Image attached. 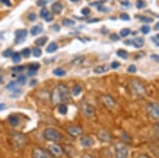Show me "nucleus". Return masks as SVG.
Here are the masks:
<instances>
[{"instance_id":"36","label":"nucleus","mask_w":159,"mask_h":158,"mask_svg":"<svg viewBox=\"0 0 159 158\" xmlns=\"http://www.w3.org/2000/svg\"><path fill=\"white\" fill-rule=\"evenodd\" d=\"M136 7H137V9H143V7H145V2L143 1V0H137Z\"/></svg>"},{"instance_id":"15","label":"nucleus","mask_w":159,"mask_h":158,"mask_svg":"<svg viewBox=\"0 0 159 158\" xmlns=\"http://www.w3.org/2000/svg\"><path fill=\"white\" fill-rule=\"evenodd\" d=\"M51 11L54 14H60L63 11V4L61 2H54V3L51 6Z\"/></svg>"},{"instance_id":"63","label":"nucleus","mask_w":159,"mask_h":158,"mask_svg":"<svg viewBox=\"0 0 159 158\" xmlns=\"http://www.w3.org/2000/svg\"><path fill=\"white\" fill-rule=\"evenodd\" d=\"M156 39H159V34H157V36H156Z\"/></svg>"},{"instance_id":"29","label":"nucleus","mask_w":159,"mask_h":158,"mask_svg":"<svg viewBox=\"0 0 159 158\" xmlns=\"http://www.w3.org/2000/svg\"><path fill=\"white\" fill-rule=\"evenodd\" d=\"M32 53H33V56H35V57H40L42 56V50H40V48H33V50H32Z\"/></svg>"},{"instance_id":"32","label":"nucleus","mask_w":159,"mask_h":158,"mask_svg":"<svg viewBox=\"0 0 159 158\" xmlns=\"http://www.w3.org/2000/svg\"><path fill=\"white\" fill-rule=\"evenodd\" d=\"M31 52H32V51H31L30 48H25V49L21 51V54H20V55H22L24 57H29Z\"/></svg>"},{"instance_id":"47","label":"nucleus","mask_w":159,"mask_h":158,"mask_svg":"<svg viewBox=\"0 0 159 158\" xmlns=\"http://www.w3.org/2000/svg\"><path fill=\"white\" fill-rule=\"evenodd\" d=\"M28 18H29V20H31V21H33V20L36 19V14L31 13V14H29V16H28Z\"/></svg>"},{"instance_id":"49","label":"nucleus","mask_w":159,"mask_h":158,"mask_svg":"<svg viewBox=\"0 0 159 158\" xmlns=\"http://www.w3.org/2000/svg\"><path fill=\"white\" fill-rule=\"evenodd\" d=\"M0 2L7 7H11V1L10 0H0Z\"/></svg>"},{"instance_id":"14","label":"nucleus","mask_w":159,"mask_h":158,"mask_svg":"<svg viewBox=\"0 0 159 158\" xmlns=\"http://www.w3.org/2000/svg\"><path fill=\"white\" fill-rule=\"evenodd\" d=\"M80 143L84 147H90L93 144V140L89 136H82L81 139H80Z\"/></svg>"},{"instance_id":"64","label":"nucleus","mask_w":159,"mask_h":158,"mask_svg":"<svg viewBox=\"0 0 159 158\" xmlns=\"http://www.w3.org/2000/svg\"><path fill=\"white\" fill-rule=\"evenodd\" d=\"M1 82H2V78L0 76V84H1Z\"/></svg>"},{"instance_id":"20","label":"nucleus","mask_w":159,"mask_h":158,"mask_svg":"<svg viewBox=\"0 0 159 158\" xmlns=\"http://www.w3.org/2000/svg\"><path fill=\"white\" fill-rule=\"evenodd\" d=\"M18 84H17L15 81H13V82H10L6 86V88L7 89V90H11V91H16L18 90Z\"/></svg>"},{"instance_id":"19","label":"nucleus","mask_w":159,"mask_h":158,"mask_svg":"<svg viewBox=\"0 0 159 158\" xmlns=\"http://www.w3.org/2000/svg\"><path fill=\"white\" fill-rule=\"evenodd\" d=\"M57 48H58L57 44L54 43V42H52V43H50V44L48 45V47H47V49H46V51H47L48 53H53V52H55V51L57 50Z\"/></svg>"},{"instance_id":"10","label":"nucleus","mask_w":159,"mask_h":158,"mask_svg":"<svg viewBox=\"0 0 159 158\" xmlns=\"http://www.w3.org/2000/svg\"><path fill=\"white\" fill-rule=\"evenodd\" d=\"M102 101H103L104 105L108 108H114L116 106V101H115V99L111 96H103L102 97Z\"/></svg>"},{"instance_id":"52","label":"nucleus","mask_w":159,"mask_h":158,"mask_svg":"<svg viewBox=\"0 0 159 158\" xmlns=\"http://www.w3.org/2000/svg\"><path fill=\"white\" fill-rule=\"evenodd\" d=\"M36 74V71H32V70H28V75L29 76H33Z\"/></svg>"},{"instance_id":"16","label":"nucleus","mask_w":159,"mask_h":158,"mask_svg":"<svg viewBox=\"0 0 159 158\" xmlns=\"http://www.w3.org/2000/svg\"><path fill=\"white\" fill-rule=\"evenodd\" d=\"M107 70H108V67H107L106 65H100V66H97V67L94 68L93 72L96 73V74H102V73L106 72Z\"/></svg>"},{"instance_id":"24","label":"nucleus","mask_w":159,"mask_h":158,"mask_svg":"<svg viewBox=\"0 0 159 158\" xmlns=\"http://www.w3.org/2000/svg\"><path fill=\"white\" fill-rule=\"evenodd\" d=\"M53 74L56 76H64L66 74V71L61 69V68H56V69L53 70Z\"/></svg>"},{"instance_id":"1","label":"nucleus","mask_w":159,"mask_h":158,"mask_svg":"<svg viewBox=\"0 0 159 158\" xmlns=\"http://www.w3.org/2000/svg\"><path fill=\"white\" fill-rule=\"evenodd\" d=\"M70 90L68 86L65 84H58L54 88L51 96V100L54 105H60V104H65L70 102Z\"/></svg>"},{"instance_id":"11","label":"nucleus","mask_w":159,"mask_h":158,"mask_svg":"<svg viewBox=\"0 0 159 158\" xmlns=\"http://www.w3.org/2000/svg\"><path fill=\"white\" fill-rule=\"evenodd\" d=\"M32 158H48V155L43 149L35 147L32 151Z\"/></svg>"},{"instance_id":"55","label":"nucleus","mask_w":159,"mask_h":158,"mask_svg":"<svg viewBox=\"0 0 159 158\" xmlns=\"http://www.w3.org/2000/svg\"><path fill=\"white\" fill-rule=\"evenodd\" d=\"M138 158H151V157H148V155L142 154V155H139V156H138Z\"/></svg>"},{"instance_id":"59","label":"nucleus","mask_w":159,"mask_h":158,"mask_svg":"<svg viewBox=\"0 0 159 158\" xmlns=\"http://www.w3.org/2000/svg\"><path fill=\"white\" fill-rule=\"evenodd\" d=\"M100 19L98 18H96V19H91V20H89V24H92V22H94V21H99Z\"/></svg>"},{"instance_id":"25","label":"nucleus","mask_w":159,"mask_h":158,"mask_svg":"<svg viewBox=\"0 0 159 158\" xmlns=\"http://www.w3.org/2000/svg\"><path fill=\"white\" fill-rule=\"evenodd\" d=\"M25 82H27V76L25 75H19L18 79H17V81H16V83L18 84V86L25 85Z\"/></svg>"},{"instance_id":"9","label":"nucleus","mask_w":159,"mask_h":158,"mask_svg":"<svg viewBox=\"0 0 159 158\" xmlns=\"http://www.w3.org/2000/svg\"><path fill=\"white\" fill-rule=\"evenodd\" d=\"M67 133L72 137H79L83 135V129L81 126H69L67 127Z\"/></svg>"},{"instance_id":"38","label":"nucleus","mask_w":159,"mask_h":158,"mask_svg":"<svg viewBox=\"0 0 159 158\" xmlns=\"http://www.w3.org/2000/svg\"><path fill=\"white\" fill-rule=\"evenodd\" d=\"M153 129H154V134H155V136L159 139V122H157V123L154 125Z\"/></svg>"},{"instance_id":"26","label":"nucleus","mask_w":159,"mask_h":158,"mask_svg":"<svg viewBox=\"0 0 159 158\" xmlns=\"http://www.w3.org/2000/svg\"><path fill=\"white\" fill-rule=\"evenodd\" d=\"M82 93V87L80 85H74L72 87V95L73 96H79Z\"/></svg>"},{"instance_id":"44","label":"nucleus","mask_w":159,"mask_h":158,"mask_svg":"<svg viewBox=\"0 0 159 158\" xmlns=\"http://www.w3.org/2000/svg\"><path fill=\"white\" fill-rule=\"evenodd\" d=\"M110 67H111V69H117V68L120 67V64L118 62H112L110 64Z\"/></svg>"},{"instance_id":"5","label":"nucleus","mask_w":159,"mask_h":158,"mask_svg":"<svg viewBox=\"0 0 159 158\" xmlns=\"http://www.w3.org/2000/svg\"><path fill=\"white\" fill-rule=\"evenodd\" d=\"M129 87L132 89V91L137 96H142L145 93V88L140 82L138 81H132L129 84Z\"/></svg>"},{"instance_id":"51","label":"nucleus","mask_w":159,"mask_h":158,"mask_svg":"<svg viewBox=\"0 0 159 158\" xmlns=\"http://www.w3.org/2000/svg\"><path fill=\"white\" fill-rule=\"evenodd\" d=\"M110 38H111L112 40H115V42H117V40H119V35L111 34V35H110Z\"/></svg>"},{"instance_id":"17","label":"nucleus","mask_w":159,"mask_h":158,"mask_svg":"<svg viewBox=\"0 0 159 158\" xmlns=\"http://www.w3.org/2000/svg\"><path fill=\"white\" fill-rule=\"evenodd\" d=\"M43 32V27L40 25H34V27L31 29V34L32 35H38V34H40V33Z\"/></svg>"},{"instance_id":"35","label":"nucleus","mask_w":159,"mask_h":158,"mask_svg":"<svg viewBox=\"0 0 159 158\" xmlns=\"http://www.w3.org/2000/svg\"><path fill=\"white\" fill-rule=\"evenodd\" d=\"M150 31H151V28L148 27V25H142V27H141V32H142L143 34H148Z\"/></svg>"},{"instance_id":"31","label":"nucleus","mask_w":159,"mask_h":158,"mask_svg":"<svg viewBox=\"0 0 159 158\" xmlns=\"http://www.w3.org/2000/svg\"><path fill=\"white\" fill-rule=\"evenodd\" d=\"M130 34V30L127 29V28H124V29H122L121 31H120V36L121 37H126L127 35Z\"/></svg>"},{"instance_id":"13","label":"nucleus","mask_w":159,"mask_h":158,"mask_svg":"<svg viewBox=\"0 0 159 158\" xmlns=\"http://www.w3.org/2000/svg\"><path fill=\"white\" fill-rule=\"evenodd\" d=\"M49 151L51 152V154L54 155V156H61L64 154L63 149L58 146V144H51L49 147Z\"/></svg>"},{"instance_id":"18","label":"nucleus","mask_w":159,"mask_h":158,"mask_svg":"<svg viewBox=\"0 0 159 158\" xmlns=\"http://www.w3.org/2000/svg\"><path fill=\"white\" fill-rule=\"evenodd\" d=\"M133 45H134L136 48H141L144 45V39H143L142 37L135 38V39H133Z\"/></svg>"},{"instance_id":"56","label":"nucleus","mask_w":159,"mask_h":158,"mask_svg":"<svg viewBox=\"0 0 159 158\" xmlns=\"http://www.w3.org/2000/svg\"><path fill=\"white\" fill-rule=\"evenodd\" d=\"M82 158H94L93 156H91V155H89V154H87V155H84Z\"/></svg>"},{"instance_id":"48","label":"nucleus","mask_w":159,"mask_h":158,"mask_svg":"<svg viewBox=\"0 0 159 158\" xmlns=\"http://www.w3.org/2000/svg\"><path fill=\"white\" fill-rule=\"evenodd\" d=\"M45 20H46V21H48V22L52 21V20H53V14H50V13H49V14L47 15V17L45 18Z\"/></svg>"},{"instance_id":"4","label":"nucleus","mask_w":159,"mask_h":158,"mask_svg":"<svg viewBox=\"0 0 159 158\" xmlns=\"http://www.w3.org/2000/svg\"><path fill=\"white\" fill-rule=\"evenodd\" d=\"M148 113L154 120H159V104L156 102H151L148 105Z\"/></svg>"},{"instance_id":"43","label":"nucleus","mask_w":159,"mask_h":158,"mask_svg":"<svg viewBox=\"0 0 159 158\" xmlns=\"http://www.w3.org/2000/svg\"><path fill=\"white\" fill-rule=\"evenodd\" d=\"M136 70H137V68H136L135 65H130L129 68H127V71H129V73H135Z\"/></svg>"},{"instance_id":"7","label":"nucleus","mask_w":159,"mask_h":158,"mask_svg":"<svg viewBox=\"0 0 159 158\" xmlns=\"http://www.w3.org/2000/svg\"><path fill=\"white\" fill-rule=\"evenodd\" d=\"M82 111H83V114L85 115L87 118H91V117L94 116V108L91 104L89 103H83L82 105Z\"/></svg>"},{"instance_id":"42","label":"nucleus","mask_w":159,"mask_h":158,"mask_svg":"<svg viewBox=\"0 0 159 158\" xmlns=\"http://www.w3.org/2000/svg\"><path fill=\"white\" fill-rule=\"evenodd\" d=\"M36 4L38 7H45L47 4V0H37Z\"/></svg>"},{"instance_id":"46","label":"nucleus","mask_w":159,"mask_h":158,"mask_svg":"<svg viewBox=\"0 0 159 158\" xmlns=\"http://www.w3.org/2000/svg\"><path fill=\"white\" fill-rule=\"evenodd\" d=\"M120 18L122 20H129V15L125 14V13H123V14L120 15Z\"/></svg>"},{"instance_id":"12","label":"nucleus","mask_w":159,"mask_h":158,"mask_svg":"<svg viewBox=\"0 0 159 158\" xmlns=\"http://www.w3.org/2000/svg\"><path fill=\"white\" fill-rule=\"evenodd\" d=\"M98 138L99 140H101V141H103V142H109L110 140H111V136H110V134L107 131L101 129L98 133Z\"/></svg>"},{"instance_id":"58","label":"nucleus","mask_w":159,"mask_h":158,"mask_svg":"<svg viewBox=\"0 0 159 158\" xmlns=\"http://www.w3.org/2000/svg\"><path fill=\"white\" fill-rule=\"evenodd\" d=\"M6 108V104H1L0 103V111H2V109Z\"/></svg>"},{"instance_id":"41","label":"nucleus","mask_w":159,"mask_h":158,"mask_svg":"<svg viewBox=\"0 0 159 158\" xmlns=\"http://www.w3.org/2000/svg\"><path fill=\"white\" fill-rule=\"evenodd\" d=\"M24 69H25L24 66H15V67H12V71H14V72H21Z\"/></svg>"},{"instance_id":"62","label":"nucleus","mask_w":159,"mask_h":158,"mask_svg":"<svg viewBox=\"0 0 159 158\" xmlns=\"http://www.w3.org/2000/svg\"><path fill=\"white\" fill-rule=\"evenodd\" d=\"M71 2H78V1H80V0H70Z\"/></svg>"},{"instance_id":"8","label":"nucleus","mask_w":159,"mask_h":158,"mask_svg":"<svg viewBox=\"0 0 159 158\" xmlns=\"http://www.w3.org/2000/svg\"><path fill=\"white\" fill-rule=\"evenodd\" d=\"M28 34V31L25 29H21V30H17L15 32V35H16V38H15V44H21V43L25 42V36Z\"/></svg>"},{"instance_id":"22","label":"nucleus","mask_w":159,"mask_h":158,"mask_svg":"<svg viewBox=\"0 0 159 158\" xmlns=\"http://www.w3.org/2000/svg\"><path fill=\"white\" fill-rule=\"evenodd\" d=\"M47 40H48V37H39L35 40V45H36L37 47H42V46H45Z\"/></svg>"},{"instance_id":"60","label":"nucleus","mask_w":159,"mask_h":158,"mask_svg":"<svg viewBox=\"0 0 159 158\" xmlns=\"http://www.w3.org/2000/svg\"><path fill=\"white\" fill-rule=\"evenodd\" d=\"M121 4H124L125 7H129V3H127V2H125V1H122V2H121Z\"/></svg>"},{"instance_id":"23","label":"nucleus","mask_w":159,"mask_h":158,"mask_svg":"<svg viewBox=\"0 0 159 158\" xmlns=\"http://www.w3.org/2000/svg\"><path fill=\"white\" fill-rule=\"evenodd\" d=\"M117 55L118 56H120V57H122V58H124V60H126L127 57H129V53H127V51H125V50H118L117 51Z\"/></svg>"},{"instance_id":"37","label":"nucleus","mask_w":159,"mask_h":158,"mask_svg":"<svg viewBox=\"0 0 159 158\" xmlns=\"http://www.w3.org/2000/svg\"><path fill=\"white\" fill-rule=\"evenodd\" d=\"M48 14H49V11H48V10L46 9V7H43L42 11H40V17L45 19L46 17H47V15H48Z\"/></svg>"},{"instance_id":"40","label":"nucleus","mask_w":159,"mask_h":158,"mask_svg":"<svg viewBox=\"0 0 159 158\" xmlns=\"http://www.w3.org/2000/svg\"><path fill=\"white\" fill-rule=\"evenodd\" d=\"M136 18L137 19H140L142 20V21H145V22H152L153 19L150 18V17H143V16H136Z\"/></svg>"},{"instance_id":"45","label":"nucleus","mask_w":159,"mask_h":158,"mask_svg":"<svg viewBox=\"0 0 159 158\" xmlns=\"http://www.w3.org/2000/svg\"><path fill=\"white\" fill-rule=\"evenodd\" d=\"M81 13H82V14L84 15V16H86V15H88L89 13H90V10H89L88 7H84V9H82Z\"/></svg>"},{"instance_id":"53","label":"nucleus","mask_w":159,"mask_h":158,"mask_svg":"<svg viewBox=\"0 0 159 158\" xmlns=\"http://www.w3.org/2000/svg\"><path fill=\"white\" fill-rule=\"evenodd\" d=\"M36 84H37L36 80H32V81H31V83H30V86H34V85H36Z\"/></svg>"},{"instance_id":"57","label":"nucleus","mask_w":159,"mask_h":158,"mask_svg":"<svg viewBox=\"0 0 159 158\" xmlns=\"http://www.w3.org/2000/svg\"><path fill=\"white\" fill-rule=\"evenodd\" d=\"M53 29H54L55 31H58V30H60V27H58L57 25H53Z\"/></svg>"},{"instance_id":"30","label":"nucleus","mask_w":159,"mask_h":158,"mask_svg":"<svg viewBox=\"0 0 159 158\" xmlns=\"http://www.w3.org/2000/svg\"><path fill=\"white\" fill-rule=\"evenodd\" d=\"M63 25H66V27H72V25H75V22L71 19H68V18H65L63 20Z\"/></svg>"},{"instance_id":"50","label":"nucleus","mask_w":159,"mask_h":158,"mask_svg":"<svg viewBox=\"0 0 159 158\" xmlns=\"http://www.w3.org/2000/svg\"><path fill=\"white\" fill-rule=\"evenodd\" d=\"M151 58L155 62H159V54H152L151 55Z\"/></svg>"},{"instance_id":"34","label":"nucleus","mask_w":159,"mask_h":158,"mask_svg":"<svg viewBox=\"0 0 159 158\" xmlns=\"http://www.w3.org/2000/svg\"><path fill=\"white\" fill-rule=\"evenodd\" d=\"M83 61H84V57L83 56H78V57H75L72 61V64H73V65H80V64H82V62H83Z\"/></svg>"},{"instance_id":"28","label":"nucleus","mask_w":159,"mask_h":158,"mask_svg":"<svg viewBox=\"0 0 159 158\" xmlns=\"http://www.w3.org/2000/svg\"><path fill=\"white\" fill-rule=\"evenodd\" d=\"M12 60H13V62H14L15 64H17V63H19L20 62V60H21V57H20V54H19V52H14L12 54Z\"/></svg>"},{"instance_id":"21","label":"nucleus","mask_w":159,"mask_h":158,"mask_svg":"<svg viewBox=\"0 0 159 158\" xmlns=\"http://www.w3.org/2000/svg\"><path fill=\"white\" fill-rule=\"evenodd\" d=\"M9 122L11 123L12 126H17L19 124V119L17 118L16 116H14V115H11V116L9 117Z\"/></svg>"},{"instance_id":"61","label":"nucleus","mask_w":159,"mask_h":158,"mask_svg":"<svg viewBox=\"0 0 159 158\" xmlns=\"http://www.w3.org/2000/svg\"><path fill=\"white\" fill-rule=\"evenodd\" d=\"M155 30H159V22H157V24L155 25Z\"/></svg>"},{"instance_id":"39","label":"nucleus","mask_w":159,"mask_h":158,"mask_svg":"<svg viewBox=\"0 0 159 158\" xmlns=\"http://www.w3.org/2000/svg\"><path fill=\"white\" fill-rule=\"evenodd\" d=\"M12 54H13V51L11 49H7L2 52V55H3L4 57H10V56H12Z\"/></svg>"},{"instance_id":"33","label":"nucleus","mask_w":159,"mask_h":158,"mask_svg":"<svg viewBox=\"0 0 159 158\" xmlns=\"http://www.w3.org/2000/svg\"><path fill=\"white\" fill-rule=\"evenodd\" d=\"M39 64L36 63V64H30V66H29V70H32V71H37L38 69H39Z\"/></svg>"},{"instance_id":"3","label":"nucleus","mask_w":159,"mask_h":158,"mask_svg":"<svg viewBox=\"0 0 159 158\" xmlns=\"http://www.w3.org/2000/svg\"><path fill=\"white\" fill-rule=\"evenodd\" d=\"M43 138L48 141H53V142H57L61 140V134L57 129H53V127H47V129L43 131Z\"/></svg>"},{"instance_id":"54","label":"nucleus","mask_w":159,"mask_h":158,"mask_svg":"<svg viewBox=\"0 0 159 158\" xmlns=\"http://www.w3.org/2000/svg\"><path fill=\"white\" fill-rule=\"evenodd\" d=\"M124 44L125 45H133V40H125Z\"/></svg>"},{"instance_id":"2","label":"nucleus","mask_w":159,"mask_h":158,"mask_svg":"<svg viewBox=\"0 0 159 158\" xmlns=\"http://www.w3.org/2000/svg\"><path fill=\"white\" fill-rule=\"evenodd\" d=\"M27 143V137L24 134L14 133L11 136V144L15 150H20Z\"/></svg>"},{"instance_id":"27","label":"nucleus","mask_w":159,"mask_h":158,"mask_svg":"<svg viewBox=\"0 0 159 158\" xmlns=\"http://www.w3.org/2000/svg\"><path fill=\"white\" fill-rule=\"evenodd\" d=\"M68 111V108L67 106L65 105V104H60L58 105V113L61 114V115H66Z\"/></svg>"},{"instance_id":"6","label":"nucleus","mask_w":159,"mask_h":158,"mask_svg":"<svg viewBox=\"0 0 159 158\" xmlns=\"http://www.w3.org/2000/svg\"><path fill=\"white\" fill-rule=\"evenodd\" d=\"M129 157V147L123 143H118L116 146V158Z\"/></svg>"}]
</instances>
